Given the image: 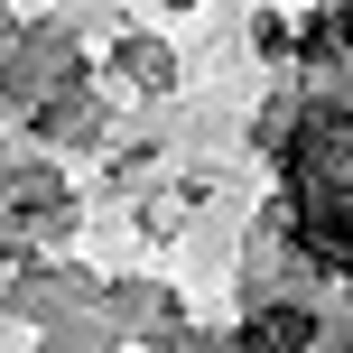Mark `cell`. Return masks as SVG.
Segmentation results:
<instances>
[{
  "mask_svg": "<svg viewBox=\"0 0 353 353\" xmlns=\"http://www.w3.org/2000/svg\"><path fill=\"white\" fill-rule=\"evenodd\" d=\"M307 335H316V325H307L298 307H261V316L242 325V353H307Z\"/></svg>",
  "mask_w": 353,
  "mask_h": 353,
  "instance_id": "obj_1",
  "label": "cell"
}]
</instances>
